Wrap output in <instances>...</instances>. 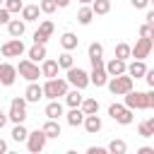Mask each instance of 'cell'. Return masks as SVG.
<instances>
[{
	"mask_svg": "<svg viewBox=\"0 0 154 154\" xmlns=\"http://www.w3.org/2000/svg\"><path fill=\"white\" fill-rule=\"evenodd\" d=\"M106 87H108V91H111L113 96H125V94H128V91H130V89L135 87V79H132V77H130L128 72H125V75L111 77Z\"/></svg>",
	"mask_w": 154,
	"mask_h": 154,
	"instance_id": "6da1fadb",
	"label": "cell"
},
{
	"mask_svg": "<svg viewBox=\"0 0 154 154\" xmlns=\"http://www.w3.org/2000/svg\"><path fill=\"white\" fill-rule=\"evenodd\" d=\"M67 84H70L67 79H55V77H53V79H48V82L43 84V99H48V101H51V99L65 96V94L70 91V89H67Z\"/></svg>",
	"mask_w": 154,
	"mask_h": 154,
	"instance_id": "7a4b0ae2",
	"label": "cell"
},
{
	"mask_svg": "<svg viewBox=\"0 0 154 154\" xmlns=\"http://www.w3.org/2000/svg\"><path fill=\"white\" fill-rule=\"evenodd\" d=\"M108 116H111L118 125H130L132 118H135L132 108H128L125 103H111V106H108Z\"/></svg>",
	"mask_w": 154,
	"mask_h": 154,
	"instance_id": "3957f363",
	"label": "cell"
},
{
	"mask_svg": "<svg viewBox=\"0 0 154 154\" xmlns=\"http://www.w3.org/2000/svg\"><path fill=\"white\" fill-rule=\"evenodd\" d=\"M26 99L24 96H14L12 101H10V113H7V118L12 120V123H24L26 120Z\"/></svg>",
	"mask_w": 154,
	"mask_h": 154,
	"instance_id": "277c9868",
	"label": "cell"
},
{
	"mask_svg": "<svg viewBox=\"0 0 154 154\" xmlns=\"http://www.w3.org/2000/svg\"><path fill=\"white\" fill-rule=\"evenodd\" d=\"M17 72H19V77H24L26 82H36L38 77H43L41 75V67H38V63H34V60H19V65H17Z\"/></svg>",
	"mask_w": 154,
	"mask_h": 154,
	"instance_id": "5b68a950",
	"label": "cell"
},
{
	"mask_svg": "<svg viewBox=\"0 0 154 154\" xmlns=\"http://www.w3.org/2000/svg\"><path fill=\"white\" fill-rule=\"evenodd\" d=\"M72 87H77V89H84V87H89L91 84V79H89V72L87 70H82V67H70L67 70V77H65Z\"/></svg>",
	"mask_w": 154,
	"mask_h": 154,
	"instance_id": "8992f818",
	"label": "cell"
},
{
	"mask_svg": "<svg viewBox=\"0 0 154 154\" xmlns=\"http://www.w3.org/2000/svg\"><path fill=\"white\" fill-rule=\"evenodd\" d=\"M128 108H132V111H147L149 106H147V91H135V89H130L128 94H125V101H123Z\"/></svg>",
	"mask_w": 154,
	"mask_h": 154,
	"instance_id": "52a82bcc",
	"label": "cell"
},
{
	"mask_svg": "<svg viewBox=\"0 0 154 154\" xmlns=\"http://www.w3.org/2000/svg\"><path fill=\"white\" fill-rule=\"evenodd\" d=\"M46 142H48V135H46L43 130H34V132H29V137H26V149H29L31 154H38V152L46 149Z\"/></svg>",
	"mask_w": 154,
	"mask_h": 154,
	"instance_id": "ba28073f",
	"label": "cell"
},
{
	"mask_svg": "<svg viewBox=\"0 0 154 154\" xmlns=\"http://www.w3.org/2000/svg\"><path fill=\"white\" fill-rule=\"evenodd\" d=\"M24 51H26V48H24V41H22V38H10V41H5V43L0 46V53H2L5 58H19Z\"/></svg>",
	"mask_w": 154,
	"mask_h": 154,
	"instance_id": "9c48e42d",
	"label": "cell"
},
{
	"mask_svg": "<svg viewBox=\"0 0 154 154\" xmlns=\"http://www.w3.org/2000/svg\"><path fill=\"white\" fill-rule=\"evenodd\" d=\"M154 51V41L152 38H144V36H140L137 38V43L132 46V58H137V60H144L149 53Z\"/></svg>",
	"mask_w": 154,
	"mask_h": 154,
	"instance_id": "30bf717a",
	"label": "cell"
},
{
	"mask_svg": "<svg viewBox=\"0 0 154 154\" xmlns=\"http://www.w3.org/2000/svg\"><path fill=\"white\" fill-rule=\"evenodd\" d=\"M53 29H55L53 22H51V19H43V22L38 24V29L34 31V43H46V41L53 36Z\"/></svg>",
	"mask_w": 154,
	"mask_h": 154,
	"instance_id": "8fae6325",
	"label": "cell"
},
{
	"mask_svg": "<svg viewBox=\"0 0 154 154\" xmlns=\"http://www.w3.org/2000/svg\"><path fill=\"white\" fill-rule=\"evenodd\" d=\"M17 67L14 65H10V63H0V84H5V87H12L14 84V79H17Z\"/></svg>",
	"mask_w": 154,
	"mask_h": 154,
	"instance_id": "7c38bea8",
	"label": "cell"
},
{
	"mask_svg": "<svg viewBox=\"0 0 154 154\" xmlns=\"http://www.w3.org/2000/svg\"><path fill=\"white\" fill-rule=\"evenodd\" d=\"M106 72L108 77H118V75H125L128 72V60H120V58H113L106 63Z\"/></svg>",
	"mask_w": 154,
	"mask_h": 154,
	"instance_id": "4fadbf2b",
	"label": "cell"
},
{
	"mask_svg": "<svg viewBox=\"0 0 154 154\" xmlns=\"http://www.w3.org/2000/svg\"><path fill=\"white\" fill-rule=\"evenodd\" d=\"M89 79H91V84L94 87H106L108 84V72H106V65H101V67H91V72H89Z\"/></svg>",
	"mask_w": 154,
	"mask_h": 154,
	"instance_id": "5bb4252c",
	"label": "cell"
},
{
	"mask_svg": "<svg viewBox=\"0 0 154 154\" xmlns=\"http://www.w3.org/2000/svg\"><path fill=\"white\" fill-rule=\"evenodd\" d=\"M58 70H60V65H58V60H53V58H46V60L41 63V75H43L46 79L58 77Z\"/></svg>",
	"mask_w": 154,
	"mask_h": 154,
	"instance_id": "9a60e30c",
	"label": "cell"
},
{
	"mask_svg": "<svg viewBox=\"0 0 154 154\" xmlns=\"http://www.w3.org/2000/svg\"><path fill=\"white\" fill-rule=\"evenodd\" d=\"M128 75L132 77V79H144V75H147V65H144V60H132L130 65H128Z\"/></svg>",
	"mask_w": 154,
	"mask_h": 154,
	"instance_id": "2e32d148",
	"label": "cell"
},
{
	"mask_svg": "<svg viewBox=\"0 0 154 154\" xmlns=\"http://www.w3.org/2000/svg\"><path fill=\"white\" fill-rule=\"evenodd\" d=\"M24 99H26L29 103H38V101L43 99V87H38L36 82H29V87H26V91H24Z\"/></svg>",
	"mask_w": 154,
	"mask_h": 154,
	"instance_id": "e0dca14e",
	"label": "cell"
},
{
	"mask_svg": "<svg viewBox=\"0 0 154 154\" xmlns=\"http://www.w3.org/2000/svg\"><path fill=\"white\" fill-rule=\"evenodd\" d=\"M101 128H103V123H101V118H99L96 113H91V116H84V130H87L89 135H96V132H101Z\"/></svg>",
	"mask_w": 154,
	"mask_h": 154,
	"instance_id": "ac0fdd59",
	"label": "cell"
},
{
	"mask_svg": "<svg viewBox=\"0 0 154 154\" xmlns=\"http://www.w3.org/2000/svg\"><path fill=\"white\" fill-rule=\"evenodd\" d=\"M24 29H26V22L24 19H10V24H7V34L12 38H22L24 36Z\"/></svg>",
	"mask_w": 154,
	"mask_h": 154,
	"instance_id": "d6986e66",
	"label": "cell"
},
{
	"mask_svg": "<svg viewBox=\"0 0 154 154\" xmlns=\"http://www.w3.org/2000/svg\"><path fill=\"white\" fill-rule=\"evenodd\" d=\"M65 120H67V125H72V128H77V125H84V111H82L79 106H75V108H70V111H67Z\"/></svg>",
	"mask_w": 154,
	"mask_h": 154,
	"instance_id": "ffe728a7",
	"label": "cell"
},
{
	"mask_svg": "<svg viewBox=\"0 0 154 154\" xmlns=\"http://www.w3.org/2000/svg\"><path fill=\"white\" fill-rule=\"evenodd\" d=\"M26 55H29V60H34V63H43V60H46V43H34V46L26 51Z\"/></svg>",
	"mask_w": 154,
	"mask_h": 154,
	"instance_id": "44dd1931",
	"label": "cell"
},
{
	"mask_svg": "<svg viewBox=\"0 0 154 154\" xmlns=\"http://www.w3.org/2000/svg\"><path fill=\"white\" fill-rule=\"evenodd\" d=\"M46 118H53V120H58L60 116H63V103L58 101V99H51L48 103H46Z\"/></svg>",
	"mask_w": 154,
	"mask_h": 154,
	"instance_id": "7402d4cb",
	"label": "cell"
},
{
	"mask_svg": "<svg viewBox=\"0 0 154 154\" xmlns=\"http://www.w3.org/2000/svg\"><path fill=\"white\" fill-rule=\"evenodd\" d=\"M41 14V5H24L22 7V19L24 22H36Z\"/></svg>",
	"mask_w": 154,
	"mask_h": 154,
	"instance_id": "603a6c76",
	"label": "cell"
},
{
	"mask_svg": "<svg viewBox=\"0 0 154 154\" xmlns=\"http://www.w3.org/2000/svg\"><path fill=\"white\" fill-rule=\"evenodd\" d=\"M60 46H63V51H75V48L79 46V38H77L72 31H65V34L60 36Z\"/></svg>",
	"mask_w": 154,
	"mask_h": 154,
	"instance_id": "cb8c5ba5",
	"label": "cell"
},
{
	"mask_svg": "<svg viewBox=\"0 0 154 154\" xmlns=\"http://www.w3.org/2000/svg\"><path fill=\"white\" fill-rule=\"evenodd\" d=\"M46 135H48V140H55V137H60V123L58 120H53V118H48L46 123H43V128H41Z\"/></svg>",
	"mask_w": 154,
	"mask_h": 154,
	"instance_id": "d4e9b609",
	"label": "cell"
},
{
	"mask_svg": "<svg viewBox=\"0 0 154 154\" xmlns=\"http://www.w3.org/2000/svg\"><path fill=\"white\" fill-rule=\"evenodd\" d=\"M94 17H96V14H94L91 5H82V7H79V12H77V22H79V24H84V26H87V24H91V19H94Z\"/></svg>",
	"mask_w": 154,
	"mask_h": 154,
	"instance_id": "484cf974",
	"label": "cell"
},
{
	"mask_svg": "<svg viewBox=\"0 0 154 154\" xmlns=\"http://www.w3.org/2000/svg\"><path fill=\"white\" fill-rule=\"evenodd\" d=\"M82 101H84V96H82V89H72V91H67L65 94V103L70 106V108H75V106H82Z\"/></svg>",
	"mask_w": 154,
	"mask_h": 154,
	"instance_id": "4316f807",
	"label": "cell"
},
{
	"mask_svg": "<svg viewBox=\"0 0 154 154\" xmlns=\"http://www.w3.org/2000/svg\"><path fill=\"white\" fill-rule=\"evenodd\" d=\"M79 108L84 111V116L99 113V101H96V99H91V96H84V101H82V106H79Z\"/></svg>",
	"mask_w": 154,
	"mask_h": 154,
	"instance_id": "83f0119b",
	"label": "cell"
},
{
	"mask_svg": "<svg viewBox=\"0 0 154 154\" xmlns=\"http://www.w3.org/2000/svg\"><path fill=\"white\" fill-rule=\"evenodd\" d=\"M26 137H29V130L24 128V123H14V128H12V140H14V142H26Z\"/></svg>",
	"mask_w": 154,
	"mask_h": 154,
	"instance_id": "f1b7e54d",
	"label": "cell"
},
{
	"mask_svg": "<svg viewBox=\"0 0 154 154\" xmlns=\"http://www.w3.org/2000/svg\"><path fill=\"white\" fill-rule=\"evenodd\" d=\"M91 10H94V14H108L111 12V0H94Z\"/></svg>",
	"mask_w": 154,
	"mask_h": 154,
	"instance_id": "f546056e",
	"label": "cell"
},
{
	"mask_svg": "<svg viewBox=\"0 0 154 154\" xmlns=\"http://www.w3.org/2000/svg\"><path fill=\"white\" fill-rule=\"evenodd\" d=\"M108 152H111V154H125V152H128L125 140H111V142H108Z\"/></svg>",
	"mask_w": 154,
	"mask_h": 154,
	"instance_id": "4dcf8cb0",
	"label": "cell"
},
{
	"mask_svg": "<svg viewBox=\"0 0 154 154\" xmlns=\"http://www.w3.org/2000/svg\"><path fill=\"white\" fill-rule=\"evenodd\" d=\"M116 58H120V60L132 58V46H128V43H118V46H116Z\"/></svg>",
	"mask_w": 154,
	"mask_h": 154,
	"instance_id": "1f68e13d",
	"label": "cell"
},
{
	"mask_svg": "<svg viewBox=\"0 0 154 154\" xmlns=\"http://www.w3.org/2000/svg\"><path fill=\"white\" fill-rule=\"evenodd\" d=\"M58 65H60L63 70H70V67L75 65V58H72V53H70V51L60 53V55H58Z\"/></svg>",
	"mask_w": 154,
	"mask_h": 154,
	"instance_id": "d6a6232c",
	"label": "cell"
},
{
	"mask_svg": "<svg viewBox=\"0 0 154 154\" xmlns=\"http://www.w3.org/2000/svg\"><path fill=\"white\" fill-rule=\"evenodd\" d=\"M38 5H41V12L43 14H53L58 10V0H41Z\"/></svg>",
	"mask_w": 154,
	"mask_h": 154,
	"instance_id": "836d02e7",
	"label": "cell"
},
{
	"mask_svg": "<svg viewBox=\"0 0 154 154\" xmlns=\"http://www.w3.org/2000/svg\"><path fill=\"white\" fill-rule=\"evenodd\" d=\"M87 53H89V58H101V55H103V46H101L99 41H94V43H89Z\"/></svg>",
	"mask_w": 154,
	"mask_h": 154,
	"instance_id": "e575fe53",
	"label": "cell"
},
{
	"mask_svg": "<svg viewBox=\"0 0 154 154\" xmlns=\"http://www.w3.org/2000/svg\"><path fill=\"white\" fill-rule=\"evenodd\" d=\"M140 36H144V38H152V41H154V24L144 22V24L140 26Z\"/></svg>",
	"mask_w": 154,
	"mask_h": 154,
	"instance_id": "d590c367",
	"label": "cell"
},
{
	"mask_svg": "<svg viewBox=\"0 0 154 154\" xmlns=\"http://www.w3.org/2000/svg\"><path fill=\"white\" fill-rule=\"evenodd\" d=\"M5 7H7L10 12H22L24 2H22V0H5Z\"/></svg>",
	"mask_w": 154,
	"mask_h": 154,
	"instance_id": "8d00e7d4",
	"label": "cell"
},
{
	"mask_svg": "<svg viewBox=\"0 0 154 154\" xmlns=\"http://www.w3.org/2000/svg\"><path fill=\"white\" fill-rule=\"evenodd\" d=\"M137 135H140V137H154V132L149 130L147 123H140V125H137Z\"/></svg>",
	"mask_w": 154,
	"mask_h": 154,
	"instance_id": "74e56055",
	"label": "cell"
},
{
	"mask_svg": "<svg viewBox=\"0 0 154 154\" xmlns=\"http://www.w3.org/2000/svg\"><path fill=\"white\" fill-rule=\"evenodd\" d=\"M10 14H12V12H10L7 7H0V26H2V24H5V26L10 24Z\"/></svg>",
	"mask_w": 154,
	"mask_h": 154,
	"instance_id": "f35d334b",
	"label": "cell"
},
{
	"mask_svg": "<svg viewBox=\"0 0 154 154\" xmlns=\"http://www.w3.org/2000/svg\"><path fill=\"white\" fill-rule=\"evenodd\" d=\"M130 2H132V7H135V10H144V7L149 5V0H130Z\"/></svg>",
	"mask_w": 154,
	"mask_h": 154,
	"instance_id": "ab89813d",
	"label": "cell"
},
{
	"mask_svg": "<svg viewBox=\"0 0 154 154\" xmlns=\"http://www.w3.org/2000/svg\"><path fill=\"white\" fill-rule=\"evenodd\" d=\"M144 82H147V84L154 89V67H152V70H147V75H144Z\"/></svg>",
	"mask_w": 154,
	"mask_h": 154,
	"instance_id": "60d3db41",
	"label": "cell"
},
{
	"mask_svg": "<svg viewBox=\"0 0 154 154\" xmlns=\"http://www.w3.org/2000/svg\"><path fill=\"white\" fill-rule=\"evenodd\" d=\"M87 152H89V154H106V152H108V147H89Z\"/></svg>",
	"mask_w": 154,
	"mask_h": 154,
	"instance_id": "b9f144b4",
	"label": "cell"
},
{
	"mask_svg": "<svg viewBox=\"0 0 154 154\" xmlns=\"http://www.w3.org/2000/svg\"><path fill=\"white\" fill-rule=\"evenodd\" d=\"M147 106L154 108V89H152V87H149V91H147Z\"/></svg>",
	"mask_w": 154,
	"mask_h": 154,
	"instance_id": "7bdbcfd3",
	"label": "cell"
},
{
	"mask_svg": "<svg viewBox=\"0 0 154 154\" xmlns=\"http://www.w3.org/2000/svg\"><path fill=\"white\" fill-rule=\"evenodd\" d=\"M89 63H91V67H101V65H106L103 58H89Z\"/></svg>",
	"mask_w": 154,
	"mask_h": 154,
	"instance_id": "ee69618b",
	"label": "cell"
},
{
	"mask_svg": "<svg viewBox=\"0 0 154 154\" xmlns=\"http://www.w3.org/2000/svg\"><path fill=\"white\" fill-rule=\"evenodd\" d=\"M137 154H154V149L144 144V147H140V149H137Z\"/></svg>",
	"mask_w": 154,
	"mask_h": 154,
	"instance_id": "f6af8a7d",
	"label": "cell"
},
{
	"mask_svg": "<svg viewBox=\"0 0 154 154\" xmlns=\"http://www.w3.org/2000/svg\"><path fill=\"white\" fill-rule=\"evenodd\" d=\"M7 120H10V118H7V116H5V113H2V111H0V130H2V128H5V125H7Z\"/></svg>",
	"mask_w": 154,
	"mask_h": 154,
	"instance_id": "bcb514c9",
	"label": "cell"
},
{
	"mask_svg": "<svg viewBox=\"0 0 154 154\" xmlns=\"http://www.w3.org/2000/svg\"><path fill=\"white\" fill-rule=\"evenodd\" d=\"M144 19H147V22H149V24H154V10H149V12H147V17H144Z\"/></svg>",
	"mask_w": 154,
	"mask_h": 154,
	"instance_id": "7dc6e473",
	"label": "cell"
},
{
	"mask_svg": "<svg viewBox=\"0 0 154 154\" xmlns=\"http://www.w3.org/2000/svg\"><path fill=\"white\" fill-rule=\"evenodd\" d=\"M5 152H7V142H5V140H0V154H5Z\"/></svg>",
	"mask_w": 154,
	"mask_h": 154,
	"instance_id": "c3c4849f",
	"label": "cell"
},
{
	"mask_svg": "<svg viewBox=\"0 0 154 154\" xmlns=\"http://www.w3.org/2000/svg\"><path fill=\"white\" fill-rule=\"evenodd\" d=\"M144 123H147V125H149V130H152V132H154V118H147V120H144Z\"/></svg>",
	"mask_w": 154,
	"mask_h": 154,
	"instance_id": "681fc988",
	"label": "cell"
},
{
	"mask_svg": "<svg viewBox=\"0 0 154 154\" xmlns=\"http://www.w3.org/2000/svg\"><path fill=\"white\" fill-rule=\"evenodd\" d=\"M70 2H72V0H58V7H67Z\"/></svg>",
	"mask_w": 154,
	"mask_h": 154,
	"instance_id": "f907efd6",
	"label": "cell"
},
{
	"mask_svg": "<svg viewBox=\"0 0 154 154\" xmlns=\"http://www.w3.org/2000/svg\"><path fill=\"white\" fill-rule=\"evenodd\" d=\"M79 2H82V5H91L94 0H79Z\"/></svg>",
	"mask_w": 154,
	"mask_h": 154,
	"instance_id": "816d5d0a",
	"label": "cell"
},
{
	"mask_svg": "<svg viewBox=\"0 0 154 154\" xmlns=\"http://www.w3.org/2000/svg\"><path fill=\"white\" fill-rule=\"evenodd\" d=\"M149 2H152V5H154V0H149Z\"/></svg>",
	"mask_w": 154,
	"mask_h": 154,
	"instance_id": "f5cc1de1",
	"label": "cell"
},
{
	"mask_svg": "<svg viewBox=\"0 0 154 154\" xmlns=\"http://www.w3.org/2000/svg\"><path fill=\"white\" fill-rule=\"evenodd\" d=\"M0 2H5V0H0Z\"/></svg>",
	"mask_w": 154,
	"mask_h": 154,
	"instance_id": "db71d44e",
	"label": "cell"
},
{
	"mask_svg": "<svg viewBox=\"0 0 154 154\" xmlns=\"http://www.w3.org/2000/svg\"><path fill=\"white\" fill-rule=\"evenodd\" d=\"M0 111H2V108H0Z\"/></svg>",
	"mask_w": 154,
	"mask_h": 154,
	"instance_id": "11a10c76",
	"label": "cell"
},
{
	"mask_svg": "<svg viewBox=\"0 0 154 154\" xmlns=\"http://www.w3.org/2000/svg\"><path fill=\"white\" fill-rule=\"evenodd\" d=\"M0 55H2V53H0Z\"/></svg>",
	"mask_w": 154,
	"mask_h": 154,
	"instance_id": "9f6ffc18",
	"label": "cell"
}]
</instances>
